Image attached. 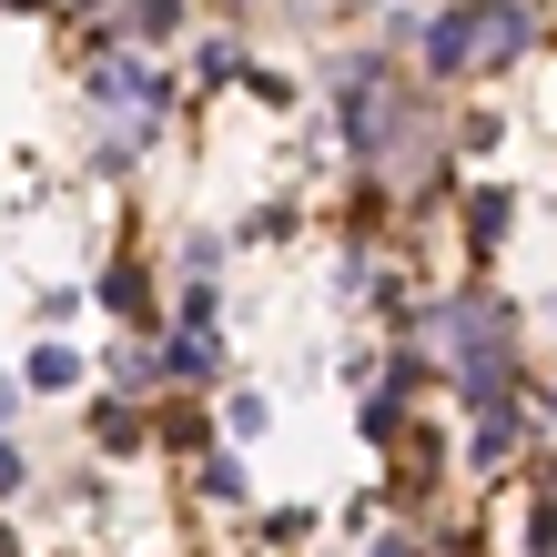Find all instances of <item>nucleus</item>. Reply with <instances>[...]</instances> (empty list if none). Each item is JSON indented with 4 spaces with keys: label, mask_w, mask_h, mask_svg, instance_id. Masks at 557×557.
Wrapping results in <instances>:
<instances>
[{
    "label": "nucleus",
    "mask_w": 557,
    "mask_h": 557,
    "mask_svg": "<svg viewBox=\"0 0 557 557\" xmlns=\"http://www.w3.org/2000/svg\"><path fill=\"white\" fill-rule=\"evenodd\" d=\"M467 456H476V467H507V456H517V406H497V416H476V436H467Z\"/></svg>",
    "instance_id": "obj_3"
},
{
    "label": "nucleus",
    "mask_w": 557,
    "mask_h": 557,
    "mask_svg": "<svg viewBox=\"0 0 557 557\" xmlns=\"http://www.w3.org/2000/svg\"><path fill=\"white\" fill-rule=\"evenodd\" d=\"M547 497H557V476H547Z\"/></svg>",
    "instance_id": "obj_11"
},
{
    "label": "nucleus",
    "mask_w": 557,
    "mask_h": 557,
    "mask_svg": "<svg viewBox=\"0 0 557 557\" xmlns=\"http://www.w3.org/2000/svg\"><path fill=\"white\" fill-rule=\"evenodd\" d=\"M0 486H21V456H11V446H0Z\"/></svg>",
    "instance_id": "obj_8"
},
{
    "label": "nucleus",
    "mask_w": 557,
    "mask_h": 557,
    "mask_svg": "<svg viewBox=\"0 0 557 557\" xmlns=\"http://www.w3.org/2000/svg\"><path fill=\"white\" fill-rule=\"evenodd\" d=\"M476 61H486V0H456V11L425 21V72H436V82L476 72Z\"/></svg>",
    "instance_id": "obj_1"
},
{
    "label": "nucleus",
    "mask_w": 557,
    "mask_h": 557,
    "mask_svg": "<svg viewBox=\"0 0 557 557\" xmlns=\"http://www.w3.org/2000/svg\"><path fill=\"white\" fill-rule=\"evenodd\" d=\"M375 557H425V547L416 537H375Z\"/></svg>",
    "instance_id": "obj_7"
},
{
    "label": "nucleus",
    "mask_w": 557,
    "mask_h": 557,
    "mask_svg": "<svg viewBox=\"0 0 557 557\" xmlns=\"http://www.w3.org/2000/svg\"><path fill=\"white\" fill-rule=\"evenodd\" d=\"M507 223H517L507 193H467V234H476V244H507Z\"/></svg>",
    "instance_id": "obj_4"
},
{
    "label": "nucleus",
    "mask_w": 557,
    "mask_h": 557,
    "mask_svg": "<svg viewBox=\"0 0 557 557\" xmlns=\"http://www.w3.org/2000/svg\"><path fill=\"white\" fill-rule=\"evenodd\" d=\"M528 41H537V21L517 11V0H486V61H476V72H507V61H528Z\"/></svg>",
    "instance_id": "obj_2"
},
{
    "label": "nucleus",
    "mask_w": 557,
    "mask_h": 557,
    "mask_svg": "<svg viewBox=\"0 0 557 557\" xmlns=\"http://www.w3.org/2000/svg\"><path fill=\"white\" fill-rule=\"evenodd\" d=\"M173 375H213V335H173Z\"/></svg>",
    "instance_id": "obj_6"
},
{
    "label": "nucleus",
    "mask_w": 557,
    "mask_h": 557,
    "mask_svg": "<svg viewBox=\"0 0 557 557\" xmlns=\"http://www.w3.org/2000/svg\"><path fill=\"white\" fill-rule=\"evenodd\" d=\"M0 557H11V537H0Z\"/></svg>",
    "instance_id": "obj_10"
},
{
    "label": "nucleus",
    "mask_w": 557,
    "mask_h": 557,
    "mask_svg": "<svg viewBox=\"0 0 557 557\" xmlns=\"http://www.w3.org/2000/svg\"><path fill=\"white\" fill-rule=\"evenodd\" d=\"M528 557H557V497L528 507Z\"/></svg>",
    "instance_id": "obj_5"
},
{
    "label": "nucleus",
    "mask_w": 557,
    "mask_h": 557,
    "mask_svg": "<svg viewBox=\"0 0 557 557\" xmlns=\"http://www.w3.org/2000/svg\"><path fill=\"white\" fill-rule=\"evenodd\" d=\"M537 406H547V416H557V375H547V385H537Z\"/></svg>",
    "instance_id": "obj_9"
}]
</instances>
